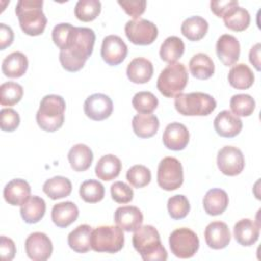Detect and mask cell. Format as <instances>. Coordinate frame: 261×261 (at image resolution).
Returning <instances> with one entry per match:
<instances>
[{
    "instance_id": "cell-6",
    "label": "cell",
    "mask_w": 261,
    "mask_h": 261,
    "mask_svg": "<svg viewBox=\"0 0 261 261\" xmlns=\"http://www.w3.org/2000/svg\"><path fill=\"white\" fill-rule=\"evenodd\" d=\"M189 81V74L182 63L168 64L159 74L157 89L166 98H173L180 94Z\"/></svg>"
},
{
    "instance_id": "cell-16",
    "label": "cell",
    "mask_w": 261,
    "mask_h": 261,
    "mask_svg": "<svg viewBox=\"0 0 261 261\" xmlns=\"http://www.w3.org/2000/svg\"><path fill=\"white\" fill-rule=\"evenodd\" d=\"M240 43L232 35H221L216 42V54L218 59L225 65H233L240 58Z\"/></svg>"
},
{
    "instance_id": "cell-25",
    "label": "cell",
    "mask_w": 261,
    "mask_h": 261,
    "mask_svg": "<svg viewBox=\"0 0 261 261\" xmlns=\"http://www.w3.org/2000/svg\"><path fill=\"white\" fill-rule=\"evenodd\" d=\"M121 170V161L112 154L102 156L96 164L95 173L99 179L109 181L116 178Z\"/></svg>"
},
{
    "instance_id": "cell-51",
    "label": "cell",
    "mask_w": 261,
    "mask_h": 261,
    "mask_svg": "<svg viewBox=\"0 0 261 261\" xmlns=\"http://www.w3.org/2000/svg\"><path fill=\"white\" fill-rule=\"evenodd\" d=\"M260 51H261V44L257 43L251 48L249 53V60L257 70H260Z\"/></svg>"
},
{
    "instance_id": "cell-20",
    "label": "cell",
    "mask_w": 261,
    "mask_h": 261,
    "mask_svg": "<svg viewBox=\"0 0 261 261\" xmlns=\"http://www.w3.org/2000/svg\"><path fill=\"white\" fill-rule=\"evenodd\" d=\"M31 196V187L28 181L15 178L6 184L3 190L4 200L12 206H21Z\"/></svg>"
},
{
    "instance_id": "cell-1",
    "label": "cell",
    "mask_w": 261,
    "mask_h": 261,
    "mask_svg": "<svg viewBox=\"0 0 261 261\" xmlns=\"http://www.w3.org/2000/svg\"><path fill=\"white\" fill-rule=\"evenodd\" d=\"M95 39L96 36L92 29L74 27L65 48L59 53L62 67L70 72L82 69L92 55Z\"/></svg>"
},
{
    "instance_id": "cell-8",
    "label": "cell",
    "mask_w": 261,
    "mask_h": 261,
    "mask_svg": "<svg viewBox=\"0 0 261 261\" xmlns=\"http://www.w3.org/2000/svg\"><path fill=\"white\" fill-rule=\"evenodd\" d=\"M199 238L195 231L188 227L174 229L169 236L171 253L181 259L193 257L199 249Z\"/></svg>"
},
{
    "instance_id": "cell-33",
    "label": "cell",
    "mask_w": 261,
    "mask_h": 261,
    "mask_svg": "<svg viewBox=\"0 0 261 261\" xmlns=\"http://www.w3.org/2000/svg\"><path fill=\"white\" fill-rule=\"evenodd\" d=\"M208 22L201 16L195 15L188 17L181 23V34L190 41H200L205 37L208 31Z\"/></svg>"
},
{
    "instance_id": "cell-50",
    "label": "cell",
    "mask_w": 261,
    "mask_h": 261,
    "mask_svg": "<svg viewBox=\"0 0 261 261\" xmlns=\"http://www.w3.org/2000/svg\"><path fill=\"white\" fill-rule=\"evenodd\" d=\"M13 31L9 25L0 23V50H5L13 42Z\"/></svg>"
},
{
    "instance_id": "cell-2",
    "label": "cell",
    "mask_w": 261,
    "mask_h": 261,
    "mask_svg": "<svg viewBox=\"0 0 261 261\" xmlns=\"http://www.w3.org/2000/svg\"><path fill=\"white\" fill-rule=\"evenodd\" d=\"M133 246L145 261H165L167 252L158 230L152 225H144L133 236Z\"/></svg>"
},
{
    "instance_id": "cell-32",
    "label": "cell",
    "mask_w": 261,
    "mask_h": 261,
    "mask_svg": "<svg viewBox=\"0 0 261 261\" xmlns=\"http://www.w3.org/2000/svg\"><path fill=\"white\" fill-rule=\"evenodd\" d=\"M222 18L225 27L234 32H243L247 30L251 21L248 10L239 5L230 8Z\"/></svg>"
},
{
    "instance_id": "cell-26",
    "label": "cell",
    "mask_w": 261,
    "mask_h": 261,
    "mask_svg": "<svg viewBox=\"0 0 261 261\" xmlns=\"http://www.w3.org/2000/svg\"><path fill=\"white\" fill-rule=\"evenodd\" d=\"M68 161L74 171H86L93 162V152L85 144H76L68 152Z\"/></svg>"
},
{
    "instance_id": "cell-37",
    "label": "cell",
    "mask_w": 261,
    "mask_h": 261,
    "mask_svg": "<svg viewBox=\"0 0 261 261\" xmlns=\"http://www.w3.org/2000/svg\"><path fill=\"white\" fill-rule=\"evenodd\" d=\"M101 12L99 0H80L74 7V15L79 20L89 22L94 20Z\"/></svg>"
},
{
    "instance_id": "cell-27",
    "label": "cell",
    "mask_w": 261,
    "mask_h": 261,
    "mask_svg": "<svg viewBox=\"0 0 261 261\" xmlns=\"http://www.w3.org/2000/svg\"><path fill=\"white\" fill-rule=\"evenodd\" d=\"M28 65L29 61L27 56L19 51H15L3 59L2 72L8 77H20L25 73Z\"/></svg>"
},
{
    "instance_id": "cell-40",
    "label": "cell",
    "mask_w": 261,
    "mask_h": 261,
    "mask_svg": "<svg viewBox=\"0 0 261 261\" xmlns=\"http://www.w3.org/2000/svg\"><path fill=\"white\" fill-rule=\"evenodd\" d=\"M133 107L140 114H151L158 106L157 97L148 91H142L135 94L132 100Z\"/></svg>"
},
{
    "instance_id": "cell-30",
    "label": "cell",
    "mask_w": 261,
    "mask_h": 261,
    "mask_svg": "<svg viewBox=\"0 0 261 261\" xmlns=\"http://www.w3.org/2000/svg\"><path fill=\"white\" fill-rule=\"evenodd\" d=\"M134 133L142 139L153 137L159 128V120L153 114H137L132 121Z\"/></svg>"
},
{
    "instance_id": "cell-18",
    "label": "cell",
    "mask_w": 261,
    "mask_h": 261,
    "mask_svg": "<svg viewBox=\"0 0 261 261\" xmlns=\"http://www.w3.org/2000/svg\"><path fill=\"white\" fill-rule=\"evenodd\" d=\"M143 213L136 206H121L114 212V221L125 231H136L143 224Z\"/></svg>"
},
{
    "instance_id": "cell-29",
    "label": "cell",
    "mask_w": 261,
    "mask_h": 261,
    "mask_svg": "<svg viewBox=\"0 0 261 261\" xmlns=\"http://www.w3.org/2000/svg\"><path fill=\"white\" fill-rule=\"evenodd\" d=\"M229 85L237 90H246L252 87L255 76L251 68L245 63L233 65L227 75Z\"/></svg>"
},
{
    "instance_id": "cell-15",
    "label": "cell",
    "mask_w": 261,
    "mask_h": 261,
    "mask_svg": "<svg viewBox=\"0 0 261 261\" xmlns=\"http://www.w3.org/2000/svg\"><path fill=\"white\" fill-rule=\"evenodd\" d=\"M190 140V134L187 126L179 122H171L166 125L162 141L164 146L172 151L184 150Z\"/></svg>"
},
{
    "instance_id": "cell-7",
    "label": "cell",
    "mask_w": 261,
    "mask_h": 261,
    "mask_svg": "<svg viewBox=\"0 0 261 261\" xmlns=\"http://www.w3.org/2000/svg\"><path fill=\"white\" fill-rule=\"evenodd\" d=\"M124 245V236L119 226L102 225L92 230L91 249L99 253L114 254Z\"/></svg>"
},
{
    "instance_id": "cell-39",
    "label": "cell",
    "mask_w": 261,
    "mask_h": 261,
    "mask_svg": "<svg viewBox=\"0 0 261 261\" xmlns=\"http://www.w3.org/2000/svg\"><path fill=\"white\" fill-rule=\"evenodd\" d=\"M231 112L237 116H250L255 110V100L248 94H237L230 98Z\"/></svg>"
},
{
    "instance_id": "cell-9",
    "label": "cell",
    "mask_w": 261,
    "mask_h": 261,
    "mask_svg": "<svg viewBox=\"0 0 261 261\" xmlns=\"http://www.w3.org/2000/svg\"><path fill=\"white\" fill-rule=\"evenodd\" d=\"M157 182L165 191H174L184 182L182 165L174 157H164L157 170Z\"/></svg>"
},
{
    "instance_id": "cell-31",
    "label": "cell",
    "mask_w": 261,
    "mask_h": 261,
    "mask_svg": "<svg viewBox=\"0 0 261 261\" xmlns=\"http://www.w3.org/2000/svg\"><path fill=\"white\" fill-rule=\"evenodd\" d=\"M46 212L45 201L38 196H32L20 206V215L24 222L29 224L39 222Z\"/></svg>"
},
{
    "instance_id": "cell-48",
    "label": "cell",
    "mask_w": 261,
    "mask_h": 261,
    "mask_svg": "<svg viewBox=\"0 0 261 261\" xmlns=\"http://www.w3.org/2000/svg\"><path fill=\"white\" fill-rule=\"evenodd\" d=\"M15 253H16V248H15L14 242L5 236H1L0 238L1 259L3 261H10L14 258Z\"/></svg>"
},
{
    "instance_id": "cell-34",
    "label": "cell",
    "mask_w": 261,
    "mask_h": 261,
    "mask_svg": "<svg viewBox=\"0 0 261 261\" xmlns=\"http://www.w3.org/2000/svg\"><path fill=\"white\" fill-rule=\"evenodd\" d=\"M190 71L198 80H208L214 73L213 60L205 53L195 54L189 62Z\"/></svg>"
},
{
    "instance_id": "cell-44",
    "label": "cell",
    "mask_w": 261,
    "mask_h": 261,
    "mask_svg": "<svg viewBox=\"0 0 261 261\" xmlns=\"http://www.w3.org/2000/svg\"><path fill=\"white\" fill-rule=\"evenodd\" d=\"M110 193L112 199L119 204L129 203L134 198L133 189L123 181H115L111 185Z\"/></svg>"
},
{
    "instance_id": "cell-24",
    "label": "cell",
    "mask_w": 261,
    "mask_h": 261,
    "mask_svg": "<svg viewBox=\"0 0 261 261\" xmlns=\"http://www.w3.org/2000/svg\"><path fill=\"white\" fill-rule=\"evenodd\" d=\"M228 196L222 189L209 190L203 199V207L207 214L216 216L222 214L228 206Z\"/></svg>"
},
{
    "instance_id": "cell-28",
    "label": "cell",
    "mask_w": 261,
    "mask_h": 261,
    "mask_svg": "<svg viewBox=\"0 0 261 261\" xmlns=\"http://www.w3.org/2000/svg\"><path fill=\"white\" fill-rule=\"evenodd\" d=\"M92 227L88 224H82L71 230L67 237V243L71 250L76 253H87L91 249Z\"/></svg>"
},
{
    "instance_id": "cell-14",
    "label": "cell",
    "mask_w": 261,
    "mask_h": 261,
    "mask_svg": "<svg viewBox=\"0 0 261 261\" xmlns=\"http://www.w3.org/2000/svg\"><path fill=\"white\" fill-rule=\"evenodd\" d=\"M127 55V46L123 40L116 35H109L103 39L101 56L108 65L120 64Z\"/></svg>"
},
{
    "instance_id": "cell-21",
    "label": "cell",
    "mask_w": 261,
    "mask_h": 261,
    "mask_svg": "<svg viewBox=\"0 0 261 261\" xmlns=\"http://www.w3.org/2000/svg\"><path fill=\"white\" fill-rule=\"evenodd\" d=\"M260 233V225L249 218H243L239 220L233 226V236L236 241L244 246L249 247L254 245Z\"/></svg>"
},
{
    "instance_id": "cell-43",
    "label": "cell",
    "mask_w": 261,
    "mask_h": 261,
    "mask_svg": "<svg viewBox=\"0 0 261 261\" xmlns=\"http://www.w3.org/2000/svg\"><path fill=\"white\" fill-rule=\"evenodd\" d=\"M126 179L134 188H144L151 181V171L145 165L137 164L127 170Z\"/></svg>"
},
{
    "instance_id": "cell-13",
    "label": "cell",
    "mask_w": 261,
    "mask_h": 261,
    "mask_svg": "<svg viewBox=\"0 0 261 261\" xmlns=\"http://www.w3.org/2000/svg\"><path fill=\"white\" fill-rule=\"evenodd\" d=\"M84 111L92 120L101 121L111 115L113 111V103L107 95L96 93L85 100Z\"/></svg>"
},
{
    "instance_id": "cell-17",
    "label": "cell",
    "mask_w": 261,
    "mask_h": 261,
    "mask_svg": "<svg viewBox=\"0 0 261 261\" xmlns=\"http://www.w3.org/2000/svg\"><path fill=\"white\" fill-rule=\"evenodd\" d=\"M205 242L209 248L214 250H220L230 242V231L225 222L212 221L210 222L204 231Z\"/></svg>"
},
{
    "instance_id": "cell-4",
    "label": "cell",
    "mask_w": 261,
    "mask_h": 261,
    "mask_svg": "<svg viewBox=\"0 0 261 261\" xmlns=\"http://www.w3.org/2000/svg\"><path fill=\"white\" fill-rule=\"evenodd\" d=\"M65 106L64 99L59 95L44 96L36 114L38 125L49 133L59 129L64 122Z\"/></svg>"
},
{
    "instance_id": "cell-22",
    "label": "cell",
    "mask_w": 261,
    "mask_h": 261,
    "mask_svg": "<svg viewBox=\"0 0 261 261\" xmlns=\"http://www.w3.org/2000/svg\"><path fill=\"white\" fill-rule=\"evenodd\" d=\"M153 64L144 57L134 58L126 67V75L134 84H146L153 75Z\"/></svg>"
},
{
    "instance_id": "cell-45",
    "label": "cell",
    "mask_w": 261,
    "mask_h": 261,
    "mask_svg": "<svg viewBox=\"0 0 261 261\" xmlns=\"http://www.w3.org/2000/svg\"><path fill=\"white\" fill-rule=\"evenodd\" d=\"M73 28V25L67 22H61L54 27L52 31V40L54 44L60 49V51L64 49Z\"/></svg>"
},
{
    "instance_id": "cell-35",
    "label": "cell",
    "mask_w": 261,
    "mask_h": 261,
    "mask_svg": "<svg viewBox=\"0 0 261 261\" xmlns=\"http://www.w3.org/2000/svg\"><path fill=\"white\" fill-rule=\"evenodd\" d=\"M72 186L70 180L64 176H54L47 179L43 185V192L52 200H58L70 195Z\"/></svg>"
},
{
    "instance_id": "cell-41",
    "label": "cell",
    "mask_w": 261,
    "mask_h": 261,
    "mask_svg": "<svg viewBox=\"0 0 261 261\" xmlns=\"http://www.w3.org/2000/svg\"><path fill=\"white\" fill-rule=\"evenodd\" d=\"M23 95L22 87L14 82H6L0 87V104L2 106H13L17 104Z\"/></svg>"
},
{
    "instance_id": "cell-36",
    "label": "cell",
    "mask_w": 261,
    "mask_h": 261,
    "mask_svg": "<svg viewBox=\"0 0 261 261\" xmlns=\"http://www.w3.org/2000/svg\"><path fill=\"white\" fill-rule=\"evenodd\" d=\"M184 52L185 44L182 40L176 36H170L161 44L159 55L163 61L170 64L176 62V60L182 56Z\"/></svg>"
},
{
    "instance_id": "cell-11",
    "label": "cell",
    "mask_w": 261,
    "mask_h": 261,
    "mask_svg": "<svg viewBox=\"0 0 261 261\" xmlns=\"http://www.w3.org/2000/svg\"><path fill=\"white\" fill-rule=\"evenodd\" d=\"M217 166L228 176L240 174L245 167V158L242 151L233 146H224L217 153Z\"/></svg>"
},
{
    "instance_id": "cell-12",
    "label": "cell",
    "mask_w": 261,
    "mask_h": 261,
    "mask_svg": "<svg viewBox=\"0 0 261 261\" xmlns=\"http://www.w3.org/2000/svg\"><path fill=\"white\" fill-rule=\"evenodd\" d=\"M25 253L28 257L34 261H46L53 252L52 242L44 232L31 233L24 243Z\"/></svg>"
},
{
    "instance_id": "cell-46",
    "label": "cell",
    "mask_w": 261,
    "mask_h": 261,
    "mask_svg": "<svg viewBox=\"0 0 261 261\" xmlns=\"http://www.w3.org/2000/svg\"><path fill=\"white\" fill-rule=\"evenodd\" d=\"M20 122L18 113L12 108H3L0 111V126L3 132L15 130Z\"/></svg>"
},
{
    "instance_id": "cell-3",
    "label": "cell",
    "mask_w": 261,
    "mask_h": 261,
    "mask_svg": "<svg viewBox=\"0 0 261 261\" xmlns=\"http://www.w3.org/2000/svg\"><path fill=\"white\" fill-rule=\"evenodd\" d=\"M42 0H19L15 7L21 31L29 36L41 35L47 24V17L42 9Z\"/></svg>"
},
{
    "instance_id": "cell-10",
    "label": "cell",
    "mask_w": 261,
    "mask_h": 261,
    "mask_svg": "<svg viewBox=\"0 0 261 261\" xmlns=\"http://www.w3.org/2000/svg\"><path fill=\"white\" fill-rule=\"evenodd\" d=\"M124 32L133 44L141 46L152 44L158 36L157 27L152 21L144 18L128 20L125 23Z\"/></svg>"
},
{
    "instance_id": "cell-38",
    "label": "cell",
    "mask_w": 261,
    "mask_h": 261,
    "mask_svg": "<svg viewBox=\"0 0 261 261\" xmlns=\"http://www.w3.org/2000/svg\"><path fill=\"white\" fill-rule=\"evenodd\" d=\"M105 195L104 186L96 179H88L80 187V197L87 203H98Z\"/></svg>"
},
{
    "instance_id": "cell-47",
    "label": "cell",
    "mask_w": 261,
    "mask_h": 261,
    "mask_svg": "<svg viewBox=\"0 0 261 261\" xmlns=\"http://www.w3.org/2000/svg\"><path fill=\"white\" fill-rule=\"evenodd\" d=\"M118 5L134 19L140 18L145 12L147 2L145 0H118Z\"/></svg>"
},
{
    "instance_id": "cell-5",
    "label": "cell",
    "mask_w": 261,
    "mask_h": 261,
    "mask_svg": "<svg viewBox=\"0 0 261 261\" xmlns=\"http://www.w3.org/2000/svg\"><path fill=\"white\" fill-rule=\"evenodd\" d=\"M174 107L176 111L186 116H206L216 108L215 99L206 93H180L175 96Z\"/></svg>"
},
{
    "instance_id": "cell-42",
    "label": "cell",
    "mask_w": 261,
    "mask_h": 261,
    "mask_svg": "<svg viewBox=\"0 0 261 261\" xmlns=\"http://www.w3.org/2000/svg\"><path fill=\"white\" fill-rule=\"evenodd\" d=\"M167 210L172 219H182L190 212V203L186 196L175 195L168 199Z\"/></svg>"
},
{
    "instance_id": "cell-23",
    "label": "cell",
    "mask_w": 261,
    "mask_h": 261,
    "mask_svg": "<svg viewBox=\"0 0 261 261\" xmlns=\"http://www.w3.org/2000/svg\"><path fill=\"white\" fill-rule=\"evenodd\" d=\"M79 217L77 206L70 201L57 203L51 211V218L54 224L60 228L67 227Z\"/></svg>"
},
{
    "instance_id": "cell-49",
    "label": "cell",
    "mask_w": 261,
    "mask_h": 261,
    "mask_svg": "<svg viewBox=\"0 0 261 261\" xmlns=\"http://www.w3.org/2000/svg\"><path fill=\"white\" fill-rule=\"evenodd\" d=\"M239 2L236 0H220V1H211L210 8L211 11L217 16L222 17L230 8L238 6Z\"/></svg>"
},
{
    "instance_id": "cell-19",
    "label": "cell",
    "mask_w": 261,
    "mask_h": 261,
    "mask_svg": "<svg viewBox=\"0 0 261 261\" xmlns=\"http://www.w3.org/2000/svg\"><path fill=\"white\" fill-rule=\"evenodd\" d=\"M213 125L215 132L220 137L233 138L241 133L243 122L231 111L222 110L214 118Z\"/></svg>"
}]
</instances>
